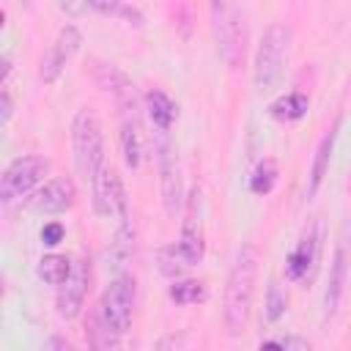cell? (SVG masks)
Returning <instances> with one entry per match:
<instances>
[{
    "label": "cell",
    "mask_w": 351,
    "mask_h": 351,
    "mask_svg": "<svg viewBox=\"0 0 351 351\" xmlns=\"http://www.w3.org/2000/svg\"><path fill=\"white\" fill-rule=\"evenodd\" d=\"M170 299L176 304H197L206 299V288L197 280H178L170 285Z\"/></svg>",
    "instance_id": "cell-23"
},
{
    "label": "cell",
    "mask_w": 351,
    "mask_h": 351,
    "mask_svg": "<svg viewBox=\"0 0 351 351\" xmlns=\"http://www.w3.org/2000/svg\"><path fill=\"white\" fill-rule=\"evenodd\" d=\"M274 184H277V162L274 159H263L255 167L252 178H250V189L255 195H269L274 189Z\"/></svg>",
    "instance_id": "cell-22"
},
{
    "label": "cell",
    "mask_w": 351,
    "mask_h": 351,
    "mask_svg": "<svg viewBox=\"0 0 351 351\" xmlns=\"http://www.w3.org/2000/svg\"><path fill=\"white\" fill-rule=\"evenodd\" d=\"M85 291H88V266L77 263L71 269V274L66 277V282L58 285V313H60V318H74L80 313Z\"/></svg>",
    "instance_id": "cell-12"
},
{
    "label": "cell",
    "mask_w": 351,
    "mask_h": 351,
    "mask_svg": "<svg viewBox=\"0 0 351 351\" xmlns=\"http://www.w3.org/2000/svg\"><path fill=\"white\" fill-rule=\"evenodd\" d=\"M0 104H3V115H0V121H3V123H8V118H11V96H8V90H3Z\"/></svg>",
    "instance_id": "cell-28"
},
{
    "label": "cell",
    "mask_w": 351,
    "mask_h": 351,
    "mask_svg": "<svg viewBox=\"0 0 351 351\" xmlns=\"http://www.w3.org/2000/svg\"><path fill=\"white\" fill-rule=\"evenodd\" d=\"M47 173H49V159H44V156H19V159H14L0 176L3 203H11V200L27 195Z\"/></svg>",
    "instance_id": "cell-6"
},
{
    "label": "cell",
    "mask_w": 351,
    "mask_h": 351,
    "mask_svg": "<svg viewBox=\"0 0 351 351\" xmlns=\"http://www.w3.org/2000/svg\"><path fill=\"white\" fill-rule=\"evenodd\" d=\"M85 3H88V8H93V11L104 14V16H123L132 25H143V16L132 5H126L123 0H85Z\"/></svg>",
    "instance_id": "cell-21"
},
{
    "label": "cell",
    "mask_w": 351,
    "mask_h": 351,
    "mask_svg": "<svg viewBox=\"0 0 351 351\" xmlns=\"http://www.w3.org/2000/svg\"><path fill=\"white\" fill-rule=\"evenodd\" d=\"M132 313H134V280L115 277L101 293L99 324L110 337H121L132 326Z\"/></svg>",
    "instance_id": "cell-4"
},
{
    "label": "cell",
    "mask_w": 351,
    "mask_h": 351,
    "mask_svg": "<svg viewBox=\"0 0 351 351\" xmlns=\"http://www.w3.org/2000/svg\"><path fill=\"white\" fill-rule=\"evenodd\" d=\"M335 134H337V121L335 126L321 137L318 143V151H315V159H313V173H310V195H315V189L321 186L324 176H326V167H329V156H332V145H335Z\"/></svg>",
    "instance_id": "cell-17"
},
{
    "label": "cell",
    "mask_w": 351,
    "mask_h": 351,
    "mask_svg": "<svg viewBox=\"0 0 351 351\" xmlns=\"http://www.w3.org/2000/svg\"><path fill=\"white\" fill-rule=\"evenodd\" d=\"M195 192H192V200H189V214H186V219H184V228H181V239H178V247H181V252H184V258H186V263L189 266H195V263H200L203 261V255H206V239H203V225H200V219L195 217Z\"/></svg>",
    "instance_id": "cell-13"
},
{
    "label": "cell",
    "mask_w": 351,
    "mask_h": 351,
    "mask_svg": "<svg viewBox=\"0 0 351 351\" xmlns=\"http://www.w3.org/2000/svg\"><path fill=\"white\" fill-rule=\"evenodd\" d=\"M285 313V299L280 296L277 285H269V302H266V318L269 321H277L280 315Z\"/></svg>",
    "instance_id": "cell-25"
},
{
    "label": "cell",
    "mask_w": 351,
    "mask_h": 351,
    "mask_svg": "<svg viewBox=\"0 0 351 351\" xmlns=\"http://www.w3.org/2000/svg\"><path fill=\"white\" fill-rule=\"evenodd\" d=\"M74 197H77V189L69 178H52L27 200V206L38 214H60L74 203Z\"/></svg>",
    "instance_id": "cell-11"
},
{
    "label": "cell",
    "mask_w": 351,
    "mask_h": 351,
    "mask_svg": "<svg viewBox=\"0 0 351 351\" xmlns=\"http://www.w3.org/2000/svg\"><path fill=\"white\" fill-rule=\"evenodd\" d=\"M288 47H291V30L285 25L274 22L263 30L258 55H255V85L261 90L280 88L285 63H288Z\"/></svg>",
    "instance_id": "cell-3"
},
{
    "label": "cell",
    "mask_w": 351,
    "mask_h": 351,
    "mask_svg": "<svg viewBox=\"0 0 351 351\" xmlns=\"http://www.w3.org/2000/svg\"><path fill=\"white\" fill-rule=\"evenodd\" d=\"M80 44H82V36H80V30H77L74 25L60 27L58 38L52 41V47H49V52L44 55L41 69H38V74H41V80H44L47 85L58 82L60 71H63V69H66V63H69V60L77 55Z\"/></svg>",
    "instance_id": "cell-10"
},
{
    "label": "cell",
    "mask_w": 351,
    "mask_h": 351,
    "mask_svg": "<svg viewBox=\"0 0 351 351\" xmlns=\"http://www.w3.org/2000/svg\"><path fill=\"white\" fill-rule=\"evenodd\" d=\"M261 348H293V351H307L310 343L302 337H277V340H263Z\"/></svg>",
    "instance_id": "cell-26"
},
{
    "label": "cell",
    "mask_w": 351,
    "mask_h": 351,
    "mask_svg": "<svg viewBox=\"0 0 351 351\" xmlns=\"http://www.w3.org/2000/svg\"><path fill=\"white\" fill-rule=\"evenodd\" d=\"M93 77H96L99 88H101V90H107L110 96H115V93H121L123 88H129V85H132V80H129L121 69H115L112 63H96Z\"/></svg>",
    "instance_id": "cell-18"
},
{
    "label": "cell",
    "mask_w": 351,
    "mask_h": 351,
    "mask_svg": "<svg viewBox=\"0 0 351 351\" xmlns=\"http://www.w3.org/2000/svg\"><path fill=\"white\" fill-rule=\"evenodd\" d=\"M112 99L118 104V118H121V148H123V159L134 170V167H140V110H137L134 85L123 88Z\"/></svg>",
    "instance_id": "cell-7"
},
{
    "label": "cell",
    "mask_w": 351,
    "mask_h": 351,
    "mask_svg": "<svg viewBox=\"0 0 351 351\" xmlns=\"http://www.w3.org/2000/svg\"><path fill=\"white\" fill-rule=\"evenodd\" d=\"M41 241L49 244V247L60 244V241H63V225H60V222H49V225H44V230H41Z\"/></svg>",
    "instance_id": "cell-27"
},
{
    "label": "cell",
    "mask_w": 351,
    "mask_h": 351,
    "mask_svg": "<svg viewBox=\"0 0 351 351\" xmlns=\"http://www.w3.org/2000/svg\"><path fill=\"white\" fill-rule=\"evenodd\" d=\"M71 263H69V258H63V255H44L41 261H38V277L44 280V282H49V285H60V282H66V277L71 274Z\"/></svg>",
    "instance_id": "cell-20"
},
{
    "label": "cell",
    "mask_w": 351,
    "mask_h": 351,
    "mask_svg": "<svg viewBox=\"0 0 351 351\" xmlns=\"http://www.w3.org/2000/svg\"><path fill=\"white\" fill-rule=\"evenodd\" d=\"M88 5V3H74V0H60V8L69 11V14H80V8Z\"/></svg>",
    "instance_id": "cell-29"
},
{
    "label": "cell",
    "mask_w": 351,
    "mask_h": 351,
    "mask_svg": "<svg viewBox=\"0 0 351 351\" xmlns=\"http://www.w3.org/2000/svg\"><path fill=\"white\" fill-rule=\"evenodd\" d=\"M162 132V129H159ZM156 159H159V186H162V200L167 214H176L181 206V170L173 145L167 143L165 132L156 140Z\"/></svg>",
    "instance_id": "cell-9"
},
{
    "label": "cell",
    "mask_w": 351,
    "mask_h": 351,
    "mask_svg": "<svg viewBox=\"0 0 351 351\" xmlns=\"http://www.w3.org/2000/svg\"><path fill=\"white\" fill-rule=\"evenodd\" d=\"M315 252H318V236H315V228H310V230H304L299 247L288 255V261H285V274H288L291 280H304L307 271H310L313 263H315Z\"/></svg>",
    "instance_id": "cell-14"
},
{
    "label": "cell",
    "mask_w": 351,
    "mask_h": 351,
    "mask_svg": "<svg viewBox=\"0 0 351 351\" xmlns=\"http://www.w3.org/2000/svg\"><path fill=\"white\" fill-rule=\"evenodd\" d=\"M93 184V206L101 217H121L126 222V192L115 167H101Z\"/></svg>",
    "instance_id": "cell-8"
},
{
    "label": "cell",
    "mask_w": 351,
    "mask_h": 351,
    "mask_svg": "<svg viewBox=\"0 0 351 351\" xmlns=\"http://www.w3.org/2000/svg\"><path fill=\"white\" fill-rule=\"evenodd\" d=\"M71 151H74L77 173L85 181H93L104 162V132L96 110L90 107L77 110L71 121Z\"/></svg>",
    "instance_id": "cell-2"
},
{
    "label": "cell",
    "mask_w": 351,
    "mask_h": 351,
    "mask_svg": "<svg viewBox=\"0 0 351 351\" xmlns=\"http://www.w3.org/2000/svg\"><path fill=\"white\" fill-rule=\"evenodd\" d=\"M186 266H189V263H186V258H184V252H181L178 244L159 250V269H162V274H167V277H178Z\"/></svg>",
    "instance_id": "cell-24"
},
{
    "label": "cell",
    "mask_w": 351,
    "mask_h": 351,
    "mask_svg": "<svg viewBox=\"0 0 351 351\" xmlns=\"http://www.w3.org/2000/svg\"><path fill=\"white\" fill-rule=\"evenodd\" d=\"M208 5H211V25H214L217 47L222 58L228 60V66L239 69L244 60V22L239 11L228 5V0H208Z\"/></svg>",
    "instance_id": "cell-5"
},
{
    "label": "cell",
    "mask_w": 351,
    "mask_h": 351,
    "mask_svg": "<svg viewBox=\"0 0 351 351\" xmlns=\"http://www.w3.org/2000/svg\"><path fill=\"white\" fill-rule=\"evenodd\" d=\"M346 244L340 241L337 250H335V258H332V269H329V285H326V296H324V307H326V315L332 318L340 307V299H343V285H346Z\"/></svg>",
    "instance_id": "cell-15"
},
{
    "label": "cell",
    "mask_w": 351,
    "mask_h": 351,
    "mask_svg": "<svg viewBox=\"0 0 351 351\" xmlns=\"http://www.w3.org/2000/svg\"><path fill=\"white\" fill-rule=\"evenodd\" d=\"M307 107H310V101H307L304 93H288V96L277 99L269 110H271V115L277 121H296V118H302L307 112Z\"/></svg>",
    "instance_id": "cell-19"
},
{
    "label": "cell",
    "mask_w": 351,
    "mask_h": 351,
    "mask_svg": "<svg viewBox=\"0 0 351 351\" xmlns=\"http://www.w3.org/2000/svg\"><path fill=\"white\" fill-rule=\"evenodd\" d=\"M258 250L255 244H244L230 266L228 282H225V302H222V318L230 335H241L250 318L255 282H258Z\"/></svg>",
    "instance_id": "cell-1"
},
{
    "label": "cell",
    "mask_w": 351,
    "mask_h": 351,
    "mask_svg": "<svg viewBox=\"0 0 351 351\" xmlns=\"http://www.w3.org/2000/svg\"><path fill=\"white\" fill-rule=\"evenodd\" d=\"M145 104H148L151 121H154L162 132H167V129L173 126V121H176V104H173V99H170L167 93H162V90H148V93H145Z\"/></svg>",
    "instance_id": "cell-16"
}]
</instances>
